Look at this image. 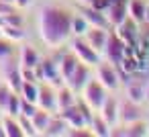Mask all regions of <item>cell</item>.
Listing matches in <instances>:
<instances>
[{
    "instance_id": "6da1fadb",
    "label": "cell",
    "mask_w": 149,
    "mask_h": 137,
    "mask_svg": "<svg viewBox=\"0 0 149 137\" xmlns=\"http://www.w3.org/2000/svg\"><path fill=\"white\" fill-rule=\"evenodd\" d=\"M72 17L74 8L59 4V2H47L41 4L37 10V33L41 43L49 51H59L63 45L70 43L72 35Z\"/></svg>"
},
{
    "instance_id": "7a4b0ae2",
    "label": "cell",
    "mask_w": 149,
    "mask_h": 137,
    "mask_svg": "<svg viewBox=\"0 0 149 137\" xmlns=\"http://www.w3.org/2000/svg\"><path fill=\"white\" fill-rule=\"evenodd\" d=\"M94 76L108 88V92H116L123 88V76H120V68L108 59H100L94 68Z\"/></svg>"
},
{
    "instance_id": "3957f363",
    "label": "cell",
    "mask_w": 149,
    "mask_h": 137,
    "mask_svg": "<svg viewBox=\"0 0 149 137\" xmlns=\"http://www.w3.org/2000/svg\"><path fill=\"white\" fill-rule=\"evenodd\" d=\"M80 96H82L94 110H100V106L104 104V100H106V96H108V88H106L96 76H92V78L86 82V86L80 90Z\"/></svg>"
},
{
    "instance_id": "277c9868",
    "label": "cell",
    "mask_w": 149,
    "mask_h": 137,
    "mask_svg": "<svg viewBox=\"0 0 149 137\" xmlns=\"http://www.w3.org/2000/svg\"><path fill=\"white\" fill-rule=\"evenodd\" d=\"M68 47L76 53V57H78L82 64H88V66H92V68H96V64L102 59V53L96 51L84 37H72L70 43H68Z\"/></svg>"
},
{
    "instance_id": "5b68a950",
    "label": "cell",
    "mask_w": 149,
    "mask_h": 137,
    "mask_svg": "<svg viewBox=\"0 0 149 137\" xmlns=\"http://www.w3.org/2000/svg\"><path fill=\"white\" fill-rule=\"evenodd\" d=\"M37 76H39V82H47L55 88L65 84L61 78V72H59V59L53 55H47L41 59V64L37 66Z\"/></svg>"
},
{
    "instance_id": "8992f818",
    "label": "cell",
    "mask_w": 149,
    "mask_h": 137,
    "mask_svg": "<svg viewBox=\"0 0 149 137\" xmlns=\"http://www.w3.org/2000/svg\"><path fill=\"white\" fill-rule=\"evenodd\" d=\"M125 55H127V43L118 37V33H116L114 29H110V33H108V41H106V47H104V51H102V57L118 66V64L123 62Z\"/></svg>"
},
{
    "instance_id": "52a82bcc",
    "label": "cell",
    "mask_w": 149,
    "mask_h": 137,
    "mask_svg": "<svg viewBox=\"0 0 149 137\" xmlns=\"http://www.w3.org/2000/svg\"><path fill=\"white\" fill-rule=\"evenodd\" d=\"M139 119H145V104L133 102L127 96L120 98V115H118V125H131Z\"/></svg>"
},
{
    "instance_id": "ba28073f",
    "label": "cell",
    "mask_w": 149,
    "mask_h": 137,
    "mask_svg": "<svg viewBox=\"0 0 149 137\" xmlns=\"http://www.w3.org/2000/svg\"><path fill=\"white\" fill-rule=\"evenodd\" d=\"M74 8H76L78 13H82V15L88 19V23H90L92 27L112 29V27H110V21H108V17H106V13H104V10H100V8L92 6V4H76Z\"/></svg>"
},
{
    "instance_id": "9c48e42d",
    "label": "cell",
    "mask_w": 149,
    "mask_h": 137,
    "mask_svg": "<svg viewBox=\"0 0 149 137\" xmlns=\"http://www.w3.org/2000/svg\"><path fill=\"white\" fill-rule=\"evenodd\" d=\"M37 106L39 108H45L49 113H57V88L51 86V84H47V82H41Z\"/></svg>"
},
{
    "instance_id": "30bf717a",
    "label": "cell",
    "mask_w": 149,
    "mask_h": 137,
    "mask_svg": "<svg viewBox=\"0 0 149 137\" xmlns=\"http://www.w3.org/2000/svg\"><path fill=\"white\" fill-rule=\"evenodd\" d=\"M92 76H94V68H92V66H88V64H82V62H80V64H78V68H76V72L72 74V78H70L65 84H68L74 92H78V94H80V90L86 86V82H88Z\"/></svg>"
},
{
    "instance_id": "8fae6325",
    "label": "cell",
    "mask_w": 149,
    "mask_h": 137,
    "mask_svg": "<svg viewBox=\"0 0 149 137\" xmlns=\"http://www.w3.org/2000/svg\"><path fill=\"white\" fill-rule=\"evenodd\" d=\"M104 13L110 21V27L114 29L129 17V4H127V0H110V4L106 6Z\"/></svg>"
},
{
    "instance_id": "7c38bea8",
    "label": "cell",
    "mask_w": 149,
    "mask_h": 137,
    "mask_svg": "<svg viewBox=\"0 0 149 137\" xmlns=\"http://www.w3.org/2000/svg\"><path fill=\"white\" fill-rule=\"evenodd\" d=\"M114 31L118 33V37L127 43V45H133L135 43V39L139 37V33H141V25L137 23V21H133L131 17H127L118 27H114Z\"/></svg>"
},
{
    "instance_id": "4fadbf2b",
    "label": "cell",
    "mask_w": 149,
    "mask_h": 137,
    "mask_svg": "<svg viewBox=\"0 0 149 137\" xmlns=\"http://www.w3.org/2000/svg\"><path fill=\"white\" fill-rule=\"evenodd\" d=\"M100 115L108 121L110 127L118 125V115H120V98L118 96H106L104 104L100 106Z\"/></svg>"
},
{
    "instance_id": "5bb4252c",
    "label": "cell",
    "mask_w": 149,
    "mask_h": 137,
    "mask_svg": "<svg viewBox=\"0 0 149 137\" xmlns=\"http://www.w3.org/2000/svg\"><path fill=\"white\" fill-rule=\"evenodd\" d=\"M59 115L65 119V123L70 125V129H86V127H88V119H86V115L82 113V108L78 106V100H76V104H72L70 108L61 110Z\"/></svg>"
},
{
    "instance_id": "9a60e30c",
    "label": "cell",
    "mask_w": 149,
    "mask_h": 137,
    "mask_svg": "<svg viewBox=\"0 0 149 137\" xmlns=\"http://www.w3.org/2000/svg\"><path fill=\"white\" fill-rule=\"evenodd\" d=\"M108 33H110V29H104V27H92L90 25V29L86 31V35H84V39L96 49V51H104V47H106V41H108Z\"/></svg>"
},
{
    "instance_id": "2e32d148",
    "label": "cell",
    "mask_w": 149,
    "mask_h": 137,
    "mask_svg": "<svg viewBox=\"0 0 149 137\" xmlns=\"http://www.w3.org/2000/svg\"><path fill=\"white\" fill-rule=\"evenodd\" d=\"M59 72H61V78H63V82H68L70 78H72V74L76 72V68H78V64H80V59L76 57V53L72 51V49H68V51H61L59 49Z\"/></svg>"
},
{
    "instance_id": "e0dca14e",
    "label": "cell",
    "mask_w": 149,
    "mask_h": 137,
    "mask_svg": "<svg viewBox=\"0 0 149 137\" xmlns=\"http://www.w3.org/2000/svg\"><path fill=\"white\" fill-rule=\"evenodd\" d=\"M68 131H70V125L65 123V119L59 113H53L41 135H45V137H68Z\"/></svg>"
},
{
    "instance_id": "ac0fdd59",
    "label": "cell",
    "mask_w": 149,
    "mask_h": 137,
    "mask_svg": "<svg viewBox=\"0 0 149 137\" xmlns=\"http://www.w3.org/2000/svg\"><path fill=\"white\" fill-rule=\"evenodd\" d=\"M17 57H19V64L23 68H37L41 64V59H43V55L39 53V49L33 47V45H29V43H25L19 49V55Z\"/></svg>"
},
{
    "instance_id": "d6986e66",
    "label": "cell",
    "mask_w": 149,
    "mask_h": 137,
    "mask_svg": "<svg viewBox=\"0 0 149 137\" xmlns=\"http://www.w3.org/2000/svg\"><path fill=\"white\" fill-rule=\"evenodd\" d=\"M76 100H78V92H74L68 84L57 86V113L70 108L72 104H76Z\"/></svg>"
},
{
    "instance_id": "ffe728a7",
    "label": "cell",
    "mask_w": 149,
    "mask_h": 137,
    "mask_svg": "<svg viewBox=\"0 0 149 137\" xmlns=\"http://www.w3.org/2000/svg\"><path fill=\"white\" fill-rule=\"evenodd\" d=\"M90 131H92V135L94 137H110V125H108V121L100 115V110H94V115H92V121H90Z\"/></svg>"
},
{
    "instance_id": "44dd1931",
    "label": "cell",
    "mask_w": 149,
    "mask_h": 137,
    "mask_svg": "<svg viewBox=\"0 0 149 137\" xmlns=\"http://www.w3.org/2000/svg\"><path fill=\"white\" fill-rule=\"evenodd\" d=\"M0 123H2V129H4V137H25L17 117L2 115V117H0Z\"/></svg>"
},
{
    "instance_id": "7402d4cb",
    "label": "cell",
    "mask_w": 149,
    "mask_h": 137,
    "mask_svg": "<svg viewBox=\"0 0 149 137\" xmlns=\"http://www.w3.org/2000/svg\"><path fill=\"white\" fill-rule=\"evenodd\" d=\"M127 4H129V17L141 25L145 19V8L149 4V0H127Z\"/></svg>"
},
{
    "instance_id": "603a6c76",
    "label": "cell",
    "mask_w": 149,
    "mask_h": 137,
    "mask_svg": "<svg viewBox=\"0 0 149 137\" xmlns=\"http://www.w3.org/2000/svg\"><path fill=\"white\" fill-rule=\"evenodd\" d=\"M88 29H90L88 19H86L82 13H78V10L74 8V17H72V35H74V37H84Z\"/></svg>"
},
{
    "instance_id": "cb8c5ba5",
    "label": "cell",
    "mask_w": 149,
    "mask_h": 137,
    "mask_svg": "<svg viewBox=\"0 0 149 137\" xmlns=\"http://www.w3.org/2000/svg\"><path fill=\"white\" fill-rule=\"evenodd\" d=\"M2 37H6L13 43H21L27 39L25 27H15V25H2Z\"/></svg>"
},
{
    "instance_id": "d4e9b609",
    "label": "cell",
    "mask_w": 149,
    "mask_h": 137,
    "mask_svg": "<svg viewBox=\"0 0 149 137\" xmlns=\"http://www.w3.org/2000/svg\"><path fill=\"white\" fill-rule=\"evenodd\" d=\"M39 86H41V82H27V80H23V86H21V96H23V100H29V102H35L37 104V98H39Z\"/></svg>"
},
{
    "instance_id": "484cf974",
    "label": "cell",
    "mask_w": 149,
    "mask_h": 137,
    "mask_svg": "<svg viewBox=\"0 0 149 137\" xmlns=\"http://www.w3.org/2000/svg\"><path fill=\"white\" fill-rule=\"evenodd\" d=\"M51 115H53V113H49V110H45V108H37V110L33 113L31 121H33V125H35V129H37V133H39V135L45 131V127H47V123H49Z\"/></svg>"
},
{
    "instance_id": "4316f807",
    "label": "cell",
    "mask_w": 149,
    "mask_h": 137,
    "mask_svg": "<svg viewBox=\"0 0 149 137\" xmlns=\"http://www.w3.org/2000/svg\"><path fill=\"white\" fill-rule=\"evenodd\" d=\"M127 127V137H145L147 135V127H149V121L145 119H139L131 125H125Z\"/></svg>"
},
{
    "instance_id": "83f0119b",
    "label": "cell",
    "mask_w": 149,
    "mask_h": 137,
    "mask_svg": "<svg viewBox=\"0 0 149 137\" xmlns=\"http://www.w3.org/2000/svg\"><path fill=\"white\" fill-rule=\"evenodd\" d=\"M21 102H23L21 94H19V92H13V94H10V98H8V104H6V108H4V113H2V115L19 117V115H21Z\"/></svg>"
},
{
    "instance_id": "f1b7e54d",
    "label": "cell",
    "mask_w": 149,
    "mask_h": 137,
    "mask_svg": "<svg viewBox=\"0 0 149 137\" xmlns=\"http://www.w3.org/2000/svg\"><path fill=\"white\" fill-rule=\"evenodd\" d=\"M15 53H17V43L8 41L6 37H0V64L8 57H13Z\"/></svg>"
},
{
    "instance_id": "f546056e",
    "label": "cell",
    "mask_w": 149,
    "mask_h": 137,
    "mask_svg": "<svg viewBox=\"0 0 149 137\" xmlns=\"http://www.w3.org/2000/svg\"><path fill=\"white\" fill-rule=\"evenodd\" d=\"M17 119H19V123H21V129H23L25 137H35V135H39V133H37V129H35V125H33V121H31V117L19 115Z\"/></svg>"
},
{
    "instance_id": "4dcf8cb0",
    "label": "cell",
    "mask_w": 149,
    "mask_h": 137,
    "mask_svg": "<svg viewBox=\"0 0 149 137\" xmlns=\"http://www.w3.org/2000/svg\"><path fill=\"white\" fill-rule=\"evenodd\" d=\"M15 90L4 82V80H0V110L4 113V108H6V104H8V98H10V94H13Z\"/></svg>"
},
{
    "instance_id": "1f68e13d",
    "label": "cell",
    "mask_w": 149,
    "mask_h": 137,
    "mask_svg": "<svg viewBox=\"0 0 149 137\" xmlns=\"http://www.w3.org/2000/svg\"><path fill=\"white\" fill-rule=\"evenodd\" d=\"M4 25H15V27H25L27 25V17L23 15V10L19 8L17 13H13V15H8L6 19H4Z\"/></svg>"
},
{
    "instance_id": "d6a6232c",
    "label": "cell",
    "mask_w": 149,
    "mask_h": 137,
    "mask_svg": "<svg viewBox=\"0 0 149 137\" xmlns=\"http://www.w3.org/2000/svg\"><path fill=\"white\" fill-rule=\"evenodd\" d=\"M23 98V96H21ZM39 106L35 104V102H29V100H23L21 102V115H25V117H33V113L37 110Z\"/></svg>"
},
{
    "instance_id": "836d02e7",
    "label": "cell",
    "mask_w": 149,
    "mask_h": 137,
    "mask_svg": "<svg viewBox=\"0 0 149 137\" xmlns=\"http://www.w3.org/2000/svg\"><path fill=\"white\" fill-rule=\"evenodd\" d=\"M33 2H35V0H15L17 8H21V10H27L29 6H33Z\"/></svg>"
},
{
    "instance_id": "e575fe53",
    "label": "cell",
    "mask_w": 149,
    "mask_h": 137,
    "mask_svg": "<svg viewBox=\"0 0 149 137\" xmlns=\"http://www.w3.org/2000/svg\"><path fill=\"white\" fill-rule=\"evenodd\" d=\"M143 23H149V4H147V8H145V19H143Z\"/></svg>"
},
{
    "instance_id": "d590c367",
    "label": "cell",
    "mask_w": 149,
    "mask_h": 137,
    "mask_svg": "<svg viewBox=\"0 0 149 137\" xmlns=\"http://www.w3.org/2000/svg\"><path fill=\"white\" fill-rule=\"evenodd\" d=\"M145 104H149V82H147V90H145Z\"/></svg>"
},
{
    "instance_id": "8d00e7d4",
    "label": "cell",
    "mask_w": 149,
    "mask_h": 137,
    "mask_svg": "<svg viewBox=\"0 0 149 137\" xmlns=\"http://www.w3.org/2000/svg\"><path fill=\"white\" fill-rule=\"evenodd\" d=\"M94 0H78V4H92Z\"/></svg>"
},
{
    "instance_id": "74e56055",
    "label": "cell",
    "mask_w": 149,
    "mask_h": 137,
    "mask_svg": "<svg viewBox=\"0 0 149 137\" xmlns=\"http://www.w3.org/2000/svg\"><path fill=\"white\" fill-rule=\"evenodd\" d=\"M0 2H15V0H0Z\"/></svg>"
},
{
    "instance_id": "f35d334b",
    "label": "cell",
    "mask_w": 149,
    "mask_h": 137,
    "mask_svg": "<svg viewBox=\"0 0 149 137\" xmlns=\"http://www.w3.org/2000/svg\"><path fill=\"white\" fill-rule=\"evenodd\" d=\"M0 37H2V25H0Z\"/></svg>"
}]
</instances>
